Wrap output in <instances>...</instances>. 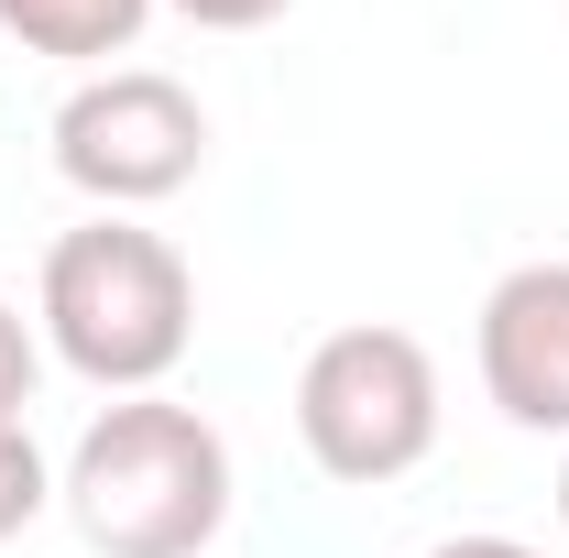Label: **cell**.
Instances as JSON below:
<instances>
[{"label":"cell","instance_id":"cell-8","mask_svg":"<svg viewBox=\"0 0 569 558\" xmlns=\"http://www.w3.org/2000/svg\"><path fill=\"white\" fill-rule=\"evenodd\" d=\"M22 406H33V329L0 296V427H22Z\"/></svg>","mask_w":569,"mask_h":558},{"label":"cell","instance_id":"cell-5","mask_svg":"<svg viewBox=\"0 0 569 558\" xmlns=\"http://www.w3.org/2000/svg\"><path fill=\"white\" fill-rule=\"evenodd\" d=\"M482 395L526 438H569V263H515L482 296Z\"/></svg>","mask_w":569,"mask_h":558},{"label":"cell","instance_id":"cell-2","mask_svg":"<svg viewBox=\"0 0 569 558\" xmlns=\"http://www.w3.org/2000/svg\"><path fill=\"white\" fill-rule=\"evenodd\" d=\"M44 340L77 383L99 395H153L187 340H198V285H187V252L142 219L99 209L88 230H67L44 252Z\"/></svg>","mask_w":569,"mask_h":558},{"label":"cell","instance_id":"cell-11","mask_svg":"<svg viewBox=\"0 0 569 558\" xmlns=\"http://www.w3.org/2000/svg\"><path fill=\"white\" fill-rule=\"evenodd\" d=\"M559 526H569V471H559Z\"/></svg>","mask_w":569,"mask_h":558},{"label":"cell","instance_id":"cell-1","mask_svg":"<svg viewBox=\"0 0 569 558\" xmlns=\"http://www.w3.org/2000/svg\"><path fill=\"white\" fill-rule=\"evenodd\" d=\"M56 504L99 558H198L230 526V438L176 395H110L77 427Z\"/></svg>","mask_w":569,"mask_h":558},{"label":"cell","instance_id":"cell-9","mask_svg":"<svg viewBox=\"0 0 569 558\" xmlns=\"http://www.w3.org/2000/svg\"><path fill=\"white\" fill-rule=\"evenodd\" d=\"M164 11H187L198 33H252V22H274V11H296V0H164Z\"/></svg>","mask_w":569,"mask_h":558},{"label":"cell","instance_id":"cell-3","mask_svg":"<svg viewBox=\"0 0 569 558\" xmlns=\"http://www.w3.org/2000/svg\"><path fill=\"white\" fill-rule=\"evenodd\" d=\"M296 438L329 482H406L438 449V361L417 329H329L296 372Z\"/></svg>","mask_w":569,"mask_h":558},{"label":"cell","instance_id":"cell-10","mask_svg":"<svg viewBox=\"0 0 569 558\" xmlns=\"http://www.w3.org/2000/svg\"><path fill=\"white\" fill-rule=\"evenodd\" d=\"M427 558H548V548H526V537H438Z\"/></svg>","mask_w":569,"mask_h":558},{"label":"cell","instance_id":"cell-7","mask_svg":"<svg viewBox=\"0 0 569 558\" xmlns=\"http://www.w3.org/2000/svg\"><path fill=\"white\" fill-rule=\"evenodd\" d=\"M44 504H56V471H44L33 427H0V537H22Z\"/></svg>","mask_w":569,"mask_h":558},{"label":"cell","instance_id":"cell-6","mask_svg":"<svg viewBox=\"0 0 569 558\" xmlns=\"http://www.w3.org/2000/svg\"><path fill=\"white\" fill-rule=\"evenodd\" d=\"M153 0H0V33H22L33 56H67V67H99V56H132Z\"/></svg>","mask_w":569,"mask_h":558},{"label":"cell","instance_id":"cell-4","mask_svg":"<svg viewBox=\"0 0 569 558\" xmlns=\"http://www.w3.org/2000/svg\"><path fill=\"white\" fill-rule=\"evenodd\" d=\"M198 165H209V110L153 67L77 77L56 110V176L99 209H153V198L198 187Z\"/></svg>","mask_w":569,"mask_h":558}]
</instances>
